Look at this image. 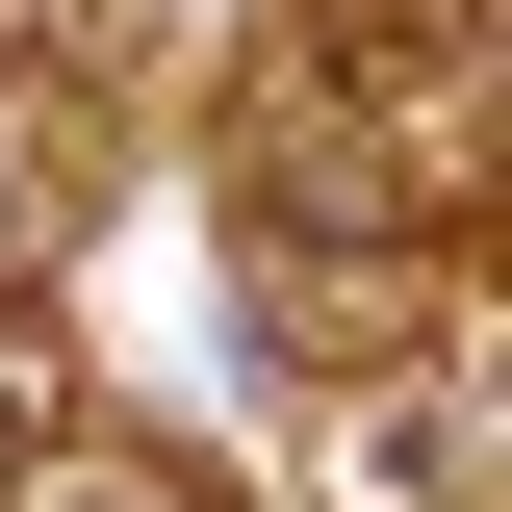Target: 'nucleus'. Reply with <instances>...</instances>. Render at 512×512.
<instances>
[{
    "label": "nucleus",
    "mask_w": 512,
    "mask_h": 512,
    "mask_svg": "<svg viewBox=\"0 0 512 512\" xmlns=\"http://www.w3.org/2000/svg\"><path fill=\"white\" fill-rule=\"evenodd\" d=\"M0 512H205V487H180V461H128V436H52Z\"/></svg>",
    "instance_id": "obj_1"
}]
</instances>
